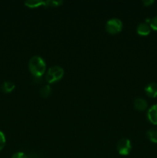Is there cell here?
<instances>
[{"label": "cell", "instance_id": "obj_1", "mask_svg": "<svg viewBox=\"0 0 157 158\" xmlns=\"http://www.w3.org/2000/svg\"><path fill=\"white\" fill-rule=\"evenodd\" d=\"M29 69L35 78H40L46 73V62L39 56H34L29 61Z\"/></svg>", "mask_w": 157, "mask_h": 158}, {"label": "cell", "instance_id": "obj_2", "mask_svg": "<svg viewBox=\"0 0 157 158\" xmlns=\"http://www.w3.org/2000/svg\"><path fill=\"white\" fill-rule=\"evenodd\" d=\"M64 76V69L59 66H54L49 68L46 73V80L48 83H53L59 81Z\"/></svg>", "mask_w": 157, "mask_h": 158}, {"label": "cell", "instance_id": "obj_3", "mask_svg": "<svg viewBox=\"0 0 157 158\" xmlns=\"http://www.w3.org/2000/svg\"><path fill=\"white\" fill-rule=\"evenodd\" d=\"M106 29L109 33L117 34L123 29V22L118 18H112L106 22Z\"/></svg>", "mask_w": 157, "mask_h": 158}, {"label": "cell", "instance_id": "obj_4", "mask_svg": "<svg viewBox=\"0 0 157 158\" xmlns=\"http://www.w3.org/2000/svg\"><path fill=\"white\" fill-rule=\"evenodd\" d=\"M117 151L120 155H129L132 151V143L129 139L122 138L117 143Z\"/></svg>", "mask_w": 157, "mask_h": 158}, {"label": "cell", "instance_id": "obj_5", "mask_svg": "<svg viewBox=\"0 0 157 158\" xmlns=\"http://www.w3.org/2000/svg\"><path fill=\"white\" fill-rule=\"evenodd\" d=\"M148 120L152 124L157 125V103L152 105L147 112Z\"/></svg>", "mask_w": 157, "mask_h": 158}, {"label": "cell", "instance_id": "obj_6", "mask_svg": "<svg viewBox=\"0 0 157 158\" xmlns=\"http://www.w3.org/2000/svg\"><path fill=\"white\" fill-rule=\"evenodd\" d=\"M136 32L140 35H147L150 33L151 27L146 23H141L137 26Z\"/></svg>", "mask_w": 157, "mask_h": 158}, {"label": "cell", "instance_id": "obj_7", "mask_svg": "<svg viewBox=\"0 0 157 158\" xmlns=\"http://www.w3.org/2000/svg\"><path fill=\"white\" fill-rule=\"evenodd\" d=\"M134 107L137 110L139 111H144L145 110H146L148 106V103L145 99L142 98V97H138V98H135V100L133 102Z\"/></svg>", "mask_w": 157, "mask_h": 158}, {"label": "cell", "instance_id": "obj_8", "mask_svg": "<svg viewBox=\"0 0 157 158\" xmlns=\"http://www.w3.org/2000/svg\"><path fill=\"white\" fill-rule=\"evenodd\" d=\"M145 92L149 97H157V83H150L145 87Z\"/></svg>", "mask_w": 157, "mask_h": 158}, {"label": "cell", "instance_id": "obj_9", "mask_svg": "<svg viewBox=\"0 0 157 158\" xmlns=\"http://www.w3.org/2000/svg\"><path fill=\"white\" fill-rule=\"evenodd\" d=\"M24 4L29 8H37L42 6L46 7V1H42V0H28L25 2Z\"/></svg>", "mask_w": 157, "mask_h": 158}, {"label": "cell", "instance_id": "obj_10", "mask_svg": "<svg viewBox=\"0 0 157 158\" xmlns=\"http://www.w3.org/2000/svg\"><path fill=\"white\" fill-rule=\"evenodd\" d=\"M15 87V84L11 81H5L2 85V89L6 94H9V93L12 92Z\"/></svg>", "mask_w": 157, "mask_h": 158}, {"label": "cell", "instance_id": "obj_11", "mask_svg": "<svg viewBox=\"0 0 157 158\" xmlns=\"http://www.w3.org/2000/svg\"><path fill=\"white\" fill-rule=\"evenodd\" d=\"M147 137L151 142L157 143V128H153L148 131Z\"/></svg>", "mask_w": 157, "mask_h": 158}, {"label": "cell", "instance_id": "obj_12", "mask_svg": "<svg viewBox=\"0 0 157 158\" xmlns=\"http://www.w3.org/2000/svg\"><path fill=\"white\" fill-rule=\"evenodd\" d=\"M51 93H52V89L48 85H46V86H44L40 89V95L42 97H44V98L49 97L51 94Z\"/></svg>", "mask_w": 157, "mask_h": 158}, {"label": "cell", "instance_id": "obj_13", "mask_svg": "<svg viewBox=\"0 0 157 158\" xmlns=\"http://www.w3.org/2000/svg\"><path fill=\"white\" fill-rule=\"evenodd\" d=\"M46 7H57V6H61L63 3L62 1H53V0H48L46 1Z\"/></svg>", "mask_w": 157, "mask_h": 158}, {"label": "cell", "instance_id": "obj_14", "mask_svg": "<svg viewBox=\"0 0 157 158\" xmlns=\"http://www.w3.org/2000/svg\"><path fill=\"white\" fill-rule=\"evenodd\" d=\"M6 136H5L4 133L0 131V151L4 148L5 145H6Z\"/></svg>", "mask_w": 157, "mask_h": 158}, {"label": "cell", "instance_id": "obj_15", "mask_svg": "<svg viewBox=\"0 0 157 158\" xmlns=\"http://www.w3.org/2000/svg\"><path fill=\"white\" fill-rule=\"evenodd\" d=\"M149 25H150V27L152 28L153 30L157 31V15H155L153 18L151 19Z\"/></svg>", "mask_w": 157, "mask_h": 158}, {"label": "cell", "instance_id": "obj_16", "mask_svg": "<svg viewBox=\"0 0 157 158\" xmlns=\"http://www.w3.org/2000/svg\"><path fill=\"white\" fill-rule=\"evenodd\" d=\"M11 158H28L26 154L23 152H16L12 156Z\"/></svg>", "mask_w": 157, "mask_h": 158}, {"label": "cell", "instance_id": "obj_17", "mask_svg": "<svg viewBox=\"0 0 157 158\" xmlns=\"http://www.w3.org/2000/svg\"><path fill=\"white\" fill-rule=\"evenodd\" d=\"M153 2H154L153 0H144V1H143V5H144L145 6H150V5H152Z\"/></svg>", "mask_w": 157, "mask_h": 158}]
</instances>
